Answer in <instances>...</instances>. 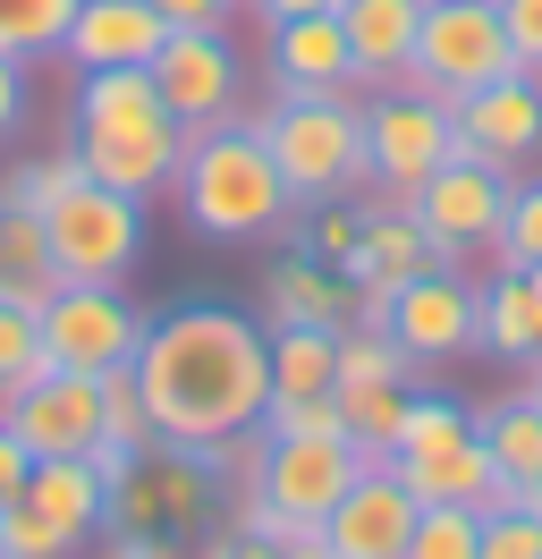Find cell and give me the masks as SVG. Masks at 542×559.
Segmentation results:
<instances>
[{"label": "cell", "instance_id": "cell-1", "mask_svg": "<svg viewBox=\"0 0 542 559\" xmlns=\"http://www.w3.org/2000/svg\"><path fill=\"white\" fill-rule=\"evenodd\" d=\"M136 390H144V416L153 441L203 457L212 475L221 466H255L263 441V407H271V331L237 306H169L153 314L144 348H136Z\"/></svg>", "mask_w": 542, "mask_h": 559}, {"label": "cell", "instance_id": "cell-2", "mask_svg": "<svg viewBox=\"0 0 542 559\" xmlns=\"http://www.w3.org/2000/svg\"><path fill=\"white\" fill-rule=\"evenodd\" d=\"M68 144L85 178L119 187L136 204H153L178 187V162H187V128L169 119L153 69H85L76 76V103H68Z\"/></svg>", "mask_w": 542, "mask_h": 559}, {"label": "cell", "instance_id": "cell-3", "mask_svg": "<svg viewBox=\"0 0 542 559\" xmlns=\"http://www.w3.org/2000/svg\"><path fill=\"white\" fill-rule=\"evenodd\" d=\"M169 195L187 212V229L212 246H255V238L297 229V195H288V178H280V162H271V144L255 136L246 110L187 136V162H178Z\"/></svg>", "mask_w": 542, "mask_h": 559}, {"label": "cell", "instance_id": "cell-4", "mask_svg": "<svg viewBox=\"0 0 542 559\" xmlns=\"http://www.w3.org/2000/svg\"><path fill=\"white\" fill-rule=\"evenodd\" d=\"M255 136L271 144V162L288 178V195L305 204H339V195H373L365 162V94H271V110H246Z\"/></svg>", "mask_w": 542, "mask_h": 559}, {"label": "cell", "instance_id": "cell-5", "mask_svg": "<svg viewBox=\"0 0 542 559\" xmlns=\"http://www.w3.org/2000/svg\"><path fill=\"white\" fill-rule=\"evenodd\" d=\"M365 475V450L347 432H322V441H263L255 466H246V491H237V525L246 534H271V543H297V534H322L347 484Z\"/></svg>", "mask_w": 542, "mask_h": 559}, {"label": "cell", "instance_id": "cell-6", "mask_svg": "<svg viewBox=\"0 0 542 559\" xmlns=\"http://www.w3.org/2000/svg\"><path fill=\"white\" fill-rule=\"evenodd\" d=\"M110 484L85 457H34L26 491L0 509V559H76L102 534Z\"/></svg>", "mask_w": 542, "mask_h": 559}, {"label": "cell", "instance_id": "cell-7", "mask_svg": "<svg viewBox=\"0 0 542 559\" xmlns=\"http://www.w3.org/2000/svg\"><path fill=\"white\" fill-rule=\"evenodd\" d=\"M43 238H51V272L60 280L128 288L136 263H144V204L102 187V178H76L60 204L43 212Z\"/></svg>", "mask_w": 542, "mask_h": 559}, {"label": "cell", "instance_id": "cell-8", "mask_svg": "<svg viewBox=\"0 0 542 559\" xmlns=\"http://www.w3.org/2000/svg\"><path fill=\"white\" fill-rule=\"evenodd\" d=\"M34 322H43V356L68 365V373H128L144 331H153V314L128 288H94V280H60L34 306Z\"/></svg>", "mask_w": 542, "mask_h": 559}, {"label": "cell", "instance_id": "cell-9", "mask_svg": "<svg viewBox=\"0 0 542 559\" xmlns=\"http://www.w3.org/2000/svg\"><path fill=\"white\" fill-rule=\"evenodd\" d=\"M517 69V43L500 26V0H424L415 17V85L440 103H467L474 85Z\"/></svg>", "mask_w": 542, "mask_h": 559}, {"label": "cell", "instance_id": "cell-10", "mask_svg": "<svg viewBox=\"0 0 542 559\" xmlns=\"http://www.w3.org/2000/svg\"><path fill=\"white\" fill-rule=\"evenodd\" d=\"M449 153H458V103H440L424 85H381V94H365L373 195H415Z\"/></svg>", "mask_w": 542, "mask_h": 559}, {"label": "cell", "instance_id": "cell-11", "mask_svg": "<svg viewBox=\"0 0 542 559\" xmlns=\"http://www.w3.org/2000/svg\"><path fill=\"white\" fill-rule=\"evenodd\" d=\"M356 322H381L406 365H458L483 348V280H458V263H440V272H415L406 288H390L381 314Z\"/></svg>", "mask_w": 542, "mask_h": 559}, {"label": "cell", "instance_id": "cell-12", "mask_svg": "<svg viewBox=\"0 0 542 559\" xmlns=\"http://www.w3.org/2000/svg\"><path fill=\"white\" fill-rule=\"evenodd\" d=\"M203 518H212V466L187 457V450H169V441H153V450L110 484L102 534H203Z\"/></svg>", "mask_w": 542, "mask_h": 559}, {"label": "cell", "instance_id": "cell-13", "mask_svg": "<svg viewBox=\"0 0 542 559\" xmlns=\"http://www.w3.org/2000/svg\"><path fill=\"white\" fill-rule=\"evenodd\" d=\"M406 212L424 221V238L440 246V263H467V254H492L500 238V212H508V170L492 162H474V153H449L415 195Z\"/></svg>", "mask_w": 542, "mask_h": 559}, {"label": "cell", "instance_id": "cell-14", "mask_svg": "<svg viewBox=\"0 0 542 559\" xmlns=\"http://www.w3.org/2000/svg\"><path fill=\"white\" fill-rule=\"evenodd\" d=\"M153 85H162L169 119L196 136V128H221L237 119V94H246V60L221 26H169V43L153 51Z\"/></svg>", "mask_w": 542, "mask_h": 559}, {"label": "cell", "instance_id": "cell-15", "mask_svg": "<svg viewBox=\"0 0 542 559\" xmlns=\"http://www.w3.org/2000/svg\"><path fill=\"white\" fill-rule=\"evenodd\" d=\"M0 424H9L34 457H85L102 441V373L43 365L34 382L0 390Z\"/></svg>", "mask_w": 542, "mask_h": 559}, {"label": "cell", "instance_id": "cell-16", "mask_svg": "<svg viewBox=\"0 0 542 559\" xmlns=\"http://www.w3.org/2000/svg\"><path fill=\"white\" fill-rule=\"evenodd\" d=\"M458 153L474 162H492V170H526L542 162V76L534 69H508L492 85H474L467 103H458Z\"/></svg>", "mask_w": 542, "mask_h": 559}, {"label": "cell", "instance_id": "cell-17", "mask_svg": "<svg viewBox=\"0 0 542 559\" xmlns=\"http://www.w3.org/2000/svg\"><path fill=\"white\" fill-rule=\"evenodd\" d=\"M424 518V500L399 484L390 457H365V475L347 484L331 518H322V551L331 559H406V534Z\"/></svg>", "mask_w": 542, "mask_h": 559}, {"label": "cell", "instance_id": "cell-18", "mask_svg": "<svg viewBox=\"0 0 542 559\" xmlns=\"http://www.w3.org/2000/svg\"><path fill=\"white\" fill-rule=\"evenodd\" d=\"M162 43H169V17L153 9V0H76L60 60L76 76L85 69H153Z\"/></svg>", "mask_w": 542, "mask_h": 559}, {"label": "cell", "instance_id": "cell-19", "mask_svg": "<svg viewBox=\"0 0 542 559\" xmlns=\"http://www.w3.org/2000/svg\"><path fill=\"white\" fill-rule=\"evenodd\" d=\"M263 76H271V94H356V60H347V35H339V9L271 26Z\"/></svg>", "mask_w": 542, "mask_h": 559}, {"label": "cell", "instance_id": "cell-20", "mask_svg": "<svg viewBox=\"0 0 542 559\" xmlns=\"http://www.w3.org/2000/svg\"><path fill=\"white\" fill-rule=\"evenodd\" d=\"M415 17L424 0H339V35L356 60V94L415 85Z\"/></svg>", "mask_w": 542, "mask_h": 559}, {"label": "cell", "instance_id": "cell-21", "mask_svg": "<svg viewBox=\"0 0 542 559\" xmlns=\"http://www.w3.org/2000/svg\"><path fill=\"white\" fill-rule=\"evenodd\" d=\"M263 314L271 331H347V314H356V297H347V280L322 263V254H280L263 272Z\"/></svg>", "mask_w": 542, "mask_h": 559}, {"label": "cell", "instance_id": "cell-22", "mask_svg": "<svg viewBox=\"0 0 542 559\" xmlns=\"http://www.w3.org/2000/svg\"><path fill=\"white\" fill-rule=\"evenodd\" d=\"M399 466V484L424 500V509H492L500 484H492V450H483V432L467 441H449V450H415V457H390Z\"/></svg>", "mask_w": 542, "mask_h": 559}, {"label": "cell", "instance_id": "cell-23", "mask_svg": "<svg viewBox=\"0 0 542 559\" xmlns=\"http://www.w3.org/2000/svg\"><path fill=\"white\" fill-rule=\"evenodd\" d=\"M474 432H483V450H492V484H500V500H534V491H542V399H534V390L483 407Z\"/></svg>", "mask_w": 542, "mask_h": 559}, {"label": "cell", "instance_id": "cell-24", "mask_svg": "<svg viewBox=\"0 0 542 559\" xmlns=\"http://www.w3.org/2000/svg\"><path fill=\"white\" fill-rule=\"evenodd\" d=\"M483 356H500V365H542V314H534V288L517 263L483 280Z\"/></svg>", "mask_w": 542, "mask_h": 559}, {"label": "cell", "instance_id": "cell-25", "mask_svg": "<svg viewBox=\"0 0 542 559\" xmlns=\"http://www.w3.org/2000/svg\"><path fill=\"white\" fill-rule=\"evenodd\" d=\"M51 288H60V272H51L43 212H26V204L0 195V297H9V306H43Z\"/></svg>", "mask_w": 542, "mask_h": 559}, {"label": "cell", "instance_id": "cell-26", "mask_svg": "<svg viewBox=\"0 0 542 559\" xmlns=\"http://www.w3.org/2000/svg\"><path fill=\"white\" fill-rule=\"evenodd\" d=\"M339 390V331H271V399Z\"/></svg>", "mask_w": 542, "mask_h": 559}, {"label": "cell", "instance_id": "cell-27", "mask_svg": "<svg viewBox=\"0 0 542 559\" xmlns=\"http://www.w3.org/2000/svg\"><path fill=\"white\" fill-rule=\"evenodd\" d=\"M406 399L415 382H347L339 390V424L365 457H399V424H406Z\"/></svg>", "mask_w": 542, "mask_h": 559}, {"label": "cell", "instance_id": "cell-28", "mask_svg": "<svg viewBox=\"0 0 542 559\" xmlns=\"http://www.w3.org/2000/svg\"><path fill=\"white\" fill-rule=\"evenodd\" d=\"M68 17H76V0H0V51L34 69L68 43Z\"/></svg>", "mask_w": 542, "mask_h": 559}, {"label": "cell", "instance_id": "cell-29", "mask_svg": "<svg viewBox=\"0 0 542 559\" xmlns=\"http://www.w3.org/2000/svg\"><path fill=\"white\" fill-rule=\"evenodd\" d=\"M297 246L305 254H322V263H347L356 246H365V195H339V204H305V221H297Z\"/></svg>", "mask_w": 542, "mask_h": 559}, {"label": "cell", "instance_id": "cell-30", "mask_svg": "<svg viewBox=\"0 0 542 559\" xmlns=\"http://www.w3.org/2000/svg\"><path fill=\"white\" fill-rule=\"evenodd\" d=\"M415 365L399 356V340L381 331V322H347L339 331V390L347 382H406Z\"/></svg>", "mask_w": 542, "mask_h": 559}, {"label": "cell", "instance_id": "cell-31", "mask_svg": "<svg viewBox=\"0 0 542 559\" xmlns=\"http://www.w3.org/2000/svg\"><path fill=\"white\" fill-rule=\"evenodd\" d=\"M492 254L517 263V272H534V263H542V178H508V212H500Z\"/></svg>", "mask_w": 542, "mask_h": 559}, {"label": "cell", "instance_id": "cell-32", "mask_svg": "<svg viewBox=\"0 0 542 559\" xmlns=\"http://www.w3.org/2000/svg\"><path fill=\"white\" fill-rule=\"evenodd\" d=\"M467 432H474V416L458 407V399L415 390V399H406V424H399V457H415V450H449V441H467Z\"/></svg>", "mask_w": 542, "mask_h": 559}, {"label": "cell", "instance_id": "cell-33", "mask_svg": "<svg viewBox=\"0 0 542 559\" xmlns=\"http://www.w3.org/2000/svg\"><path fill=\"white\" fill-rule=\"evenodd\" d=\"M474 559H542V509L534 500H492Z\"/></svg>", "mask_w": 542, "mask_h": 559}, {"label": "cell", "instance_id": "cell-34", "mask_svg": "<svg viewBox=\"0 0 542 559\" xmlns=\"http://www.w3.org/2000/svg\"><path fill=\"white\" fill-rule=\"evenodd\" d=\"M483 543V509H424L406 534V559H474Z\"/></svg>", "mask_w": 542, "mask_h": 559}, {"label": "cell", "instance_id": "cell-35", "mask_svg": "<svg viewBox=\"0 0 542 559\" xmlns=\"http://www.w3.org/2000/svg\"><path fill=\"white\" fill-rule=\"evenodd\" d=\"M102 441H119V450H153V416H144L136 365H128V373H102Z\"/></svg>", "mask_w": 542, "mask_h": 559}, {"label": "cell", "instance_id": "cell-36", "mask_svg": "<svg viewBox=\"0 0 542 559\" xmlns=\"http://www.w3.org/2000/svg\"><path fill=\"white\" fill-rule=\"evenodd\" d=\"M51 356H43V322H34V306H9L0 297V390H17L34 382Z\"/></svg>", "mask_w": 542, "mask_h": 559}, {"label": "cell", "instance_id": "cell-37", "mask_svg": "<svg viewBox=\"0 0 542 559\" xmlns=\"http://www.w3.org/2000/svg\"><path fill=\"white\" fill-rule=\"evenodd\" d=\"M76 178H85V162H76V144H68V153H43V162H26V170H9L0 195H9V204H26V212H51Z\"/></svg>", "mask_w": 542, "mask_h": 559}, {"label": "cell", "instance_id": "cell-38", "mask_svg": "<svg viewBox=\"0 0 542 559\" xmlns=\"http://www.w3.org/2000/svg\"><path fill=\"white\" fill-rule=\"evenodd\" d=\"M263 432H271V441H322V432H347V424H339V390H322V399H271Z\"/></svg>", "mask_w": 542, "mask_h": 559}, {"label": "cell", "instance_id": "cell-39", "mask_svg": "<svg viewBox=\"0 0 542 559\" xmlns=\"http://www.w3.org/2000/svg\"><path fill=\"white\" fill-rule=\"evenodd\" d=\"M500 26L517 43V69L542 76V0H500Z\"/></svg>", "mask_w": 542, "mask_h": 559}, {"label": "cell", "instance_id": "cell-40", "mask_svg": "<svg viewBox=\"0 0 542 559\" xmlns=\"http://www.w3.org/2000/svg\"><path fill=\"white\" fill-rule=\"evenodd\" d=\"M26 128V60H9L0 51V144Z\"/></svg>", "mask_w": 542, "mask_h": 559}, {"label": "cell", "instance_id": "cell-41", "mask_svg": "<svg viewBox=\"0 0 542 559\" xmlns=\"http://www.w3.org/2000/svg\"><path fill=\"white\" fill-rule=\"evenodd\" d=\"M153 9H162L169 26H229L246 0H153Z\"/></svg>", "mask_w": 542, "mask_h": 559}, {"label": "cell", "instance_id": "cell-42", "mask_svg": "<svg viewBox=\"0 0 542 559\" xmlns=\"http://www.w3.org/2000/svg\"><path fill=\"white\" fill-rule=\"evenodd\" d=\"M26 475H34V450L17 441V432H9V424H0V509L26 491Z\"/></svg>", "mask_w": 542, "mask_h": 559}, {"label": "cell", "instance_id": "cell-43", "mask_svg": "<svg viewBox=\"0 0 542 559\" xmlns=\"http://www.w3.org/2000/svg\"><path fill=\"white\" fill-rule=\"evenodd\" d=\"M314 9H339V0H246V17H255V26H288V17H314Z\"/></svg>", "mask_w": 542, "mask_h": 559}, {"label": "cell", "instance_id": "cell-44", "mask_svg": "<svg viewBox=\"0 0 542 559\" xmlns=\"http://www.w3.org/2000/svg\"><path fill=\"white\" fill-rule=\"evenodd\" d=\"M526 288H534V314H542V263H534V272H526Z\"/></svg>", "mask_w": 542, "mask_h": 559}, {"label": "cell", "instance_id": "cell-45", "mask_svg": "<svg viewBox=\"0 0 542 559\" xmlns=\"http://www.w3.org/2000/svg\"><path fill=\"white\" fill-rule=\"evenodd\" d=\"M534 399H542V365H534Z\"/></svg>", "mask_w": 542, "mask_h": 559}, {"label": "cell", "instance_id": "cell-46", "mask_svg": "<svg viewBox=\"0 0 542 559\" xmlns=\"http://www.w3.org/2000/svg\"><path fill=\"white\" fill-rule=\"evenodd\" d=\"M534 509H542V491H534Z\"/></svg>", "mask_w": 542, "mask_h": 559}]
</instances>
